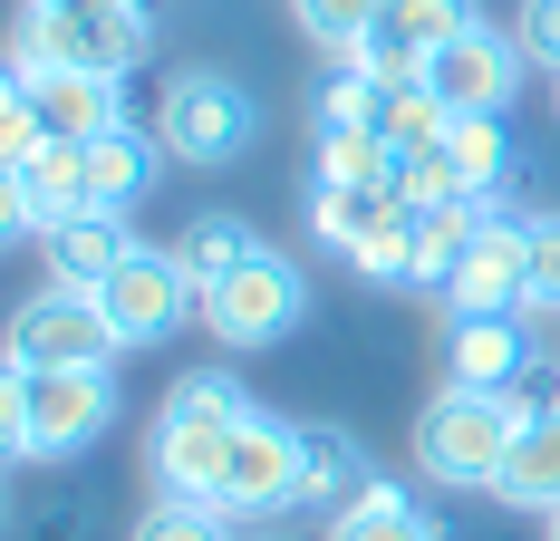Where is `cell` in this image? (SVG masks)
Masks as SVG:
<instances>
[{"instance_id":"obj_1","label":"cell","mask_w":560,"mask_h":541,"mask_svg":"<svg viewBox=\"0 0 560 541\" xmlns=\"http://www.w3.org/2000/svg\"><path fill=\"white\" fill-rule=\"evenodd\" d=\"M242 416H252V387L232 378V368L174 378L165 406H155V435H145V474H155V493H165V503H213Z\"/></svg>"},{"instance_id":"obj_2","label":"cell","mask_w":560,"mask_h":541,"mask_svg":"<svg viewBox=\"0 0 560 541\" xmlns=\"http://www.w3.org/2000/svg\"><path fill=\"white\" fill-rule=\"evenodd\" d=\"M0 426H10L20 464H68L116 426V368H10Z\"/></svg>"},{"instance_id":"obj_3","label":"cell","mask_w":560,"mask_h":541,"mask_svg":"<svg viewBox=\"0 0 560 541\" xmlns=\"http://www.w3.org/2000/svg\"><path fill=\"white\" fill-rule=\"evenodd\" d=\"M512 435H522L512 396H493V387H435L416 406V426H406V454H416V474L435 493H493Z\"/></svg>"},{"instance_id":"obj_4","label":"cell","mask_w":560,"mask_h":541,"mask_svg":"<svg viewBox=\"0 0 560 541\" xmlns=\"http://www.w3.org/2000/svg\"><path fill=\"white\" fill-rule=\"evenodd\" d=\"M155 136H165L174 164L223 174L232 156H252L261 107H252V88H242V78H223V68H174V78H165V107H155Z\"/></svg>"},{"instance_id":"obj_5","label":"cell","mask_w":560,"mask_h":541,"mask_svg":"<svg viewBox=\"0 0 560 541\" xmlns=\"http://www.w3.org/2000/svg\"><path fill=\"white\" fill-rule=\"evenodd\" d=\"M194 320H203L213 348H280L290 329L310 320V270L290 262V252H261V262H242L232 280H213Z\"/></svg>"},{"instance_id":"obj_6","label":"cell","mask_w":560,"mask_h":541,"mask_svg":"<svg viewBox=\"0 0 560 541\" xmlns=\"http://www.w3.org/2000/svg\"><path fill=\"white\" fill-rule=\"evenodd\" d=\"M116 320L97 310V290H30L10 310V368H116Z\"/></svg>"},{"instance_id":"obj_7","label":"cell","mask_w":560,"mask_h":541,"mask_svg":"<svg viewBox=\"0 0 560 541\" xmlns=\"http://www.w3.org/2000/svg\"><path fill=\"white\" fill-rule=\"evenodd\" d=\"M97 310L116 320L126 348H155V338H174V329L203 310V290H194V270H184L174 242H165V252H155V242H136V252L97 280Z\"/></svg>"},{"instance_id":"obj_8","label":"cell","mask_w":560,"mask_h":541,"mask_svg":"<svg viewBox=\"0 0 560 541\" xmlns=\"http://www.w3.org/2000/svg\"><path fill=\"white\" fill-rule=\"evenodd\" d=\"M300 503V416H271V406H252L242 435H232L223 454V493H213V513L232 522H271Z\"/></svg>"},{"instance_id":"obj_9","label":"cell","mask_w":560,"mask_h":541,"mask_svg":"<svg viewBox=\"0 0 560 541\" xmlns=\"http://www.w3.org/2000/svg\"><path fill=\"white\" fill-rule=\"evenodd\" d=\"M522 39L512 30H493V20H474L464 39H445V49L425 58V88L445 97V116H503L512 97H522Z\"/></svg>"},{"instance_id":"obj_10","label":"cell","mask_w":560,"mask_h":541,"mask_svg":"<svg viewBox=\"0 0 560 541\" xmlns=\"http://www.w3.org/2000/svg\"><path fill=\"white\" fill-rule=\"evenodd\" d=\"M435 358H445V387H522L532 378V338H522V310H445L435 320Z\"/></svg>"},{"instance_id":"obj_11","label":"cell","mask_w":560,"mask_h":541,"mask_svg":"<svg viewBox=\"0 0 560 541\" xmlns=\"http://www.w3.org/2000/svg\"><path fill=\"white\" fill-rule=\"evenodd\" d=\"M0 194H10V204H0L10 242H49L68 214H88V174H78V146H68V136H49V146L10 156V184H0Z\"/></svg>"},{"instance_id":"obj_12","label":"cell","mask_w":560,"mask_h":541,"mask_svg":"<svg viewBox=\"0 0 560 541\" xmlns=\"http://www.w3.org/2000/svg\"><path fill=\"white\" fill-rule=\"evenodd\" d=\"M474 20H483L474 0H387V10H377V30L358 39V58H368L387 88H406V78H425V58L445 49V39H464Z\"/></svg>"},{"instance_id":"obj_13","label":"cell","mask_w":560,"mask_h":541,"mask_svg":"<svg viewBox=\"0 0 560 541\" xmlns=\"http://www.w3.org/2000/svg\"><path fill=\"white\" fill-rule=\"evenodd\" d=\"M377 484H387V474H377V454H368L348 426L300 416V513H329V522H338V513H358Z\"/></svg>"},{"instance_id":"obj_14","label":"cell","mask_w":560,"mask_h":541,"mask_svg":"<svg viewBox=\"0 0 560 541\" xmlns=\"http://www.w3.org/2000/svg\"><path fill=\"white\" fill-rule=\"evenodd\" d=\"M532 300V270H522V222H483L474 242H464V262H454V280L435 290V310H522ZM532 320V310H522Z\"/></svg>"},{"instance_id":"obj_15","label":"cell","mask_w":560,"mask_h":541,"mask_svg":"<svg viewBox=\"0 0 560 541\" xmlns=\"http://www.w3.org/2000/svg\"><path fill=\"white\" fill-rule=\"evenodd\" d=\"M10 88H30V107H39V126L49 136H68V146H88V136H107V126H126V78H97V68H39V78H10Z\"/></svg>"},{"instance_id":"obj_16","label":"cell","mask_w":560,"mask_h":541,"mask_svg":"<svg viewBox=\"0 0 560 541\" xmlns=\"http://www.w3.org/2000/svg\"><path fill=\"white\" fill-rule=\"evenodd\" d=\"M165 136H145V126H107V136H88L78 146V174H88V204H107L126 214L136 194H155V174H165Z\"/></svg>"},{"instance_id":"obj_17","label":"cell","mask_w":560,"mask_h":541,"mask_svg":"<svg viewBox=\"0 0 560 541\" xmlns=\"http://www.w3.org/2000/svg\"><path fill=\"white\" fill-rule=\"evenodd\" d=\"M126 252H136V222H126V214H107V204L68 214V222L49 232V242H39V262H49V280H58V290H97V280H107V270L126 262Z\"/></svg>"},{"instance_id":"obj_18","label":"cell","mask_w":560,"mask_h":541,"mask_svg":"<svg viewBox=\"0 0 560 541\" xmlns=\"http://www.w3.org/2000/svg\"><path fill=\"white\" fill-rule=\"evenodd\" d=\"M493 503H512V513H560V406L522 416L503 474H493Z\"/></svg>"},{"instance_id":"obj_19","label":"cell","mask_w":560,"mask_h":541,"mask_svg":"<svg viewBox=\"0 0 560 541\" xmlns=\"http://www.w3.org/2000/svg\"><path fill=\"white\" fill-rule=\"evenodd\" d=\"M174 252H184V270H194V290H213V280H232L242 262H261L271 242H261V222H242V214H194L184 232H174Z\"/></svg>"},{"instance_id":"obj_20","label":"cell","mask_w":560,"mask_h":541,"mask_svg":"<svg viewBox=\"0 0 560 541\" xmlns=\"http://www.w3.org/2000/svg\"><path fill=\"white\" fill-rule=\"evenodd\" d=\"M406 214L387 184H310V232L329 242V252H358L368 232H387V222Z\"/></svg>"},{"instance_id":"obj_21","label":"cell","mask_w":560,"mask_h":541,"mask_svg":"<svg viewBox=\"0 0 560 541\" xmlns=\"http://www.w3.org/2000/svg\"><path fill=\"white\" fill-rule=\"evenodd\" d=\"M310 184H387L396 194V146L377 136V126H319Z\"/></svg>"},{"instance_id":"obj_22","label":"cell","mask_w":560,"mask_h":541,"mask_svg":"<svg viewBox=\"0 0 560 541\" xmlns=\"http://www.w3.org/2000/svg\"><path fill=\"white\" fill-rule=\"evenodd\" d=\"M445 146H454V174H464V194H503L512 184V136H503V116H454L445 126Z\"/></svg>"},{"instance_id":"obj_23","label":"cell","mask_w":560,"mask_h":541,"mask_svg":"<svg viewBox=\"0 0 560 541\" xmlns=\"http://www.w3.org/2000/svg\"><path fill=\"white\" fill-rule=\"evenodd\" d=\"M329 541H445V532L425 522V503H416L406 484H377L358 513H338V522H329Z\"/></svg>"},{"instance_id":"obj_24","label":"cell","mask_w":560,"mask_h":541,"mask_svg":"<svg viewBox=\"0 0 560 541\" xmlns=\"http://www.w3.org/2000/svg\"><path fill=\"white\" fill-rule=\"evenodd\" d=\"M348 270H358L368 290H425V262H416V222L396 214L387 232H368V242L348 252Z\"/></svg>"},{"instance_id":"obj_25","label":"cell","mask_w":560,"mask_h":541,"mask_svg":"<svg viewBox=\"0 0 560 541\" xmlns=\"http://www.w3.org/2000/svg\"><path fill=\"white\" fill-rule=\"evenodd\" d=\"M445 126H454V116H445V97H435L425 78H406V88H387V97H377V136H387L396 156H406V146H435Z\"/></svg>"},{"instance_id":"obj_26","label":"cell","mask_w":560,"mask_h":541,"mask_svg":"<svg viewBox=\"0 0 560 541\" xmlns=\"http://www.w3.org/2000/svg\"><path fill=\"white\" fill-rule=\"evenodd\" d=\"M290 10H300V30H310L329 58H358V39L377 30V10H387V0H290Z\"/></svg>"},{"instance_id":"obj_27","label":"cell","mask_w":560,"mask_h":541,"mask_svg":"<svg viewBox=\"0 0 560 541\" xmlns=\"http://www.w3.org/2000/svg\"><path fill=\"white\" fill-rule=\"evenodd\" d=\"M396 204H464V174H454V146H406L396 156Z\"/></svg>"},{"instance_id":"obj_28","label":"cell","mask_w":560,"mask_h":541,"mask_svg":"<svg viewBox=\"0 0 560 541\" xmlns=\"http://www.w3.org/2000/svg\"><path fill=\"white\" fill-rule=\"evenodd\" d=\"M522 270H532V320H560V214H532L522 222Z\"/></svg>"},{"instance_id":"obj_29","label":"cell","mask_w":560,"mask_h":541,"mask_svg":"<svg viewBox=\"0 0 560 541\" xmlns=\"http://www.w3.org/2000/svg\"><path fill=\"white\" fill-rule=\"evenodd\" d=\"M136 541H242V532H232V513H213V503H155L136 522Z\"/></svg>"},{"instance_id":"obj_30","label":"cell","mask_w":560,"mask_h":541,"mask_svg":"<svg viewBox=\"0 0 560 541\" xmlns=\"http://www.w3.org/2000/svg\"><path fill=\"white\" fill-rule=\"evenodd\" d=\"M512 39H522V58H532V68H551V78H560V0H522Z\"/></svg>"},{"instance_id":"obj_31","label":"cell","mask_w":560,"mask_h":541,"mask_svg":"<svg viewBox=\"0 0 560 541\" xmlns=\"http://www.w3.org/2000/svg\"><path fill=\"white\" fill-rule=\"evenodd\" d=\"M39 10H68V20H78V10H116V0H39Z\"/></svg>"},{"instance_id":"obj_32","label":"cell","mask_w":560,"mask_h":541,"mask_svg":"<svg viewBox=\"0 0 560 541\" xmlns=\"http://www.w3.org/2000/svg\"><path fill=\"white\" fill-rule=\"evenodd\" d=\"M541 541H560V513H541Z\"/></svg>"},{"instance_id":"obj_33","label":"cell","mask_w":560,"mask_h":541,"mask_svg":"<svg viewBox=\"0 0 560 541\" xmlns=\"http://www.w3.org/2000/svg\"><path fill=\"white\" fill-rule=\"evenodd\" d=\"M551 116H560V78H551Z\"/></svg>"},{"instance_id":"obj_34","label":"cell","mask_w":560,"mask_h":541,"mask_svg":"<svg viewBox=\"0 0 560 541\" xmlns=\"http://www.w3.org/2000/svg\"><path fill=\"white\" fill-rule=\"evenodd\" d=\"M252 541H290V532H252Z\"/></svg>"},{"instance_id":"obj_35","label":"cell","mask_w":560,"mask_h":541,"mask_svg":"<svg viewBox=\"0 0 560 541\" xmlns=\"http://www.w3.org/2000/svg\"><path fill=\"white\" fill-rule=\"evenodd\" d=\"M136 10H165V0H136Z\"/></svg>"},{"instance_id":"obj_36","label":"cell","mask_w":560,"mask_h":541,"mask_svg":"<svg viewBox=\"0 0 560 541\" xmlns=\"http://www.w3.org/2000/svg\"><path fill=\"white\" fill-rule=\"evenodd\" d=\"M551 396H560V378H551Z\"/></svg>"}]
</instances>
